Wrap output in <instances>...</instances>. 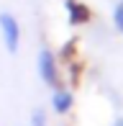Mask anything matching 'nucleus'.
<instances>
[{
	"mask_svg": "<svg viewBox=\"0 0 123 126\" xmlns=\"http://www.w3.org/2000/svg\"><path fill=\"white\" fill-rule=\"evenodd\" d=\"M36 70H38V77H41V82L46 85L49 90L59 88L62 82V67H59V59L57 54H54L51 49H38V57H36Z\"/></svg>",
	"mask_w": 123,
	"mask_h": 126,
	"instance_id": "nucleus-1",
	"label": "nucleus"
},
{
	"mask_svg": "<svg viewBox=\"0 0 123 126\" xmlns=\"http://www.w3.org/2000/svg\"><path fill=\"white\" fill-rule=\"evenodd\" d=\"M0 36H3V44L5 49L10 51V54H15V51L21 49V39H23V28H21L18 18H15L13 13H0Z\"/></svg>",
	"mask_w": 123,
	"mask_h": 126,
	"instance_id": "nucleus-2",
	"label": "nucleus"
},
{
	"mask_svg": "<svg viewBox=\"0 0 123 126\" xmlns=\"http://www.w3.org/2000/svg\"><path fill=\"white\" fill-rule=\"evenodd\" d=\"M74 108V93H72L67 85H59V88L51 90V111L57 116H67V113Z\"/></svg>",
	"mask_w": 123,
	"mask_h": 126,
	"instance_id": "nucleus-3",
	"label": "nucleus"
},
{
	"mask_svg": "<svg viewBox=\"0 0 123 126\" xmlns=\"http://www.w3.org/2000/svg\"><path fill=\"white\" fill-rule=\"evenodd\" d=\"M64 10H67L69 26H85V23H90V18H92L90 8H87L82 0H64Z\"/></svg>",
	"mask_w": 123,
	"mask_h": 126,
	"instance_id": "nucleus-4",
	"label": "nucleus"
},
{
	"mask_svg": "<svg viewBox=\"0 0 123 126\" xmlns=\"http://www.w3.org/2000/svg\"><path fill=\"white\" fill-rule=\"evenodd\" d=\"M31 126H49V116L44 108H33L31 111Z\"/></svg>",
	"mask_w": 123,
	"mask_h": 126,
	"instance_id": "nucleus-5",
	"label": "nucleus"
},
{
	"mask_svg": "<svg viewBox=\"0 0 123 126\" xmlns=\"http://www.w3.org/2000/svg\"><path fill=\"white\" fill-rule=\"evenodd\" d=\"M113 26L118 28V33H123V0H118L113 8Z\"/></svg>",
	"mask_w": 123,
	"mask_h": 126,
	"instance_id": "nucleus-6",
	"label": "nucleus"
},
{
	"mask_svg": "<svg viewBox=\"0 0 123 126\" xmlns=\"http://www.w3.org/2000/svg\"><path fill=\"white\" fill-rule=\"evenodd\" d=\"M113 126H121V121H115V124H113Z\"/></svg>",
	"mask_w": 123,
	"mask_h": 126,
	"instance_id": "nucleus-7",
	"label": "nucleus"
},
{
	"mask_svg": "<svg viewBox=\"0 0 123 126\" xmlns=\"http://www.w3.org/2000/svg\"><path fill=\"white\" fill-rule=\"evenodd\" d=\"M121 126H123V118H121Z\"/></svg>",
	"mask_w": 123,
	"mask_h": 126,
	"instance_id": "nucleus-8",
	"label": "nucleus"
}]
</instances>
